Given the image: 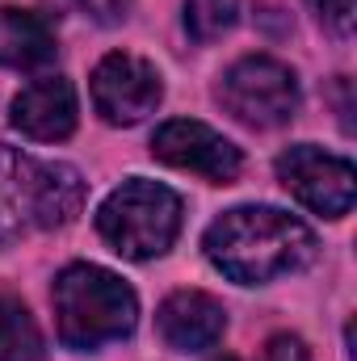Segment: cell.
<instances>
[{
  "label": "cell",
  "instance_id": "1",
  "mask_svg": "<svg viewBox=\"0 0 357 361\" xmlns=\"http://www.w3.org/2000/svg\"><path fill=\"white\" fill-rule=\"evenodd\" d=\"M202 248L223 277L240 286H261L307 269L320 244L303 219L277 206H236L206 227Z\"/></svg>",
  "mask_w": 357,
  "mask_h": 361
},
{
  "label": "cell",
  "instance_id": "2",
  "mask_svg": "<svg viewBox=\"0 0 357 361\" xmlns=\"http://www.w3.org/2000/svg\"><path fill=\"white\" fill-rule=\"evenodd\" d=\"M85 206V177L72 164L34 160L0 143V244L25 231H55Z\"/></svg>",
  "mask_w": 357,
  "mask_h": 361
},
{
  "label": "cell",
  "instance_id": "3",
  "mask_svg": "<svg viewBox=\"0 0 357 361\" xmlns=\"http://www.w3.org/2000/svg\"><path fill=\"white\" fill-rule=\"evenodd\" d=\"M55 319L59 341L68 349H101L109 341L131 336L139 319V298L118 273L101 265H68L55 277Z\"/></svg>",
  "mask_w": 357,
  "mask_h": 361
},
{
  "label": "cell",
  "instance_id": "4",
  "mask_svg": "<svg viewBox=\"0 0 357 361\" xmlns=\"http://www.w3.org/2000/svg\"><path fill=\"white\" fill-rule=\"evenodd\" d=\"M97 231L126 261L164 257L181 231V197L156 180H126L101 202Z\"/></svg>",
  "mask_w": 357,
  "mask_h": 361
},
{
  "label": "cell",
  "instance_id": "5",
  "mask_svg": "<svg viewBox=\"0 0 357 361\" xmlns=\"http://www.w3.org/2000/svg\"><path fill=\"white\" fill-rule=\"evenodd\" d=\"M219 101L231 118H240L244 126H282L294 118L298 109V80L282 59L269 55H248L240 63H231L219 80Z\"/></svg>",
  "mask_w": 357,
  "mask_h": 361
},
{
  "label": "cell",
  "instance_id": "6",
  "mask_svg": "<svg viewBox=\"0 0 357 361\" xmlns=\"http://www.w3.org/2000/svg\"><path fill=\"white\" fill-rule=\"evenodd\" d=\"M277 180L315 214L324 219H345L357 197V173L345 156L320 152L315 143L286 147L277 156Z\"/></svg>",
  "mask_w": 357,
  "mask_h": 361
},
{
  "label": "cell",
  "instance_id": "7",
  "mask_svg": "<svg viewBox=\"0 0 357 361\" xmlns=\"http://www.w3.org/2000/svg\"><path fill=\"white\" fill-rule=\"evenodd\" d=\"M160 97H164L160 72L139 55L114 51L92 68V105L109 126L143 122L147 114H156Z\"/></svg>",
  "mask_w": 357,
  "mask_h": 361
},
{
  "label": "cell",
  "instance_id": "8",
  "mask_svg": "<svg viewBox=\"0 0 357 361\" xmlns=\"http://www.w3.org/2000/svg\"><path fill=\"white\" fill-rule=\"evenodd\" d=\"M152 152L156 160L185 169V173H198V177L214 180V185H227V180L240 177V147L227 143L219 130H210L206 122H189V118H173L156 130L152 139Z\"/></svg>",
  "mask_w": 357,
  "mask_h": 361
},
{
  "label": "cell",
  "instance_id": "9",
  "mask_svg": "<svg viewBox=\"0 0 357 361\" xmlns=\"http://www.w3.org/2000/svg\"><path fill=\"white\" fill-rule=\"evenodd\" d=\"M156 328H160V341L177 353H202V349H214L223 341V328H227V311L219 298L202 294V290H177L160 302L156 311Z\"/></svg>",
  "mask_w": 357,
  "mask_h": 361
},
{
  "label": "cell",
  "instance_id": "10",
  "mask_svg": "<svg viewBox=\"0 0 357 361\" xmlns=\"http://www.w3.org/2000/svg\"><path fill=\"white\" fill-rule=\"evenodd\" d=\"M13 126L34 143H59L76 130V89L63 76H42L17 92Z\"/></svg>",
  "mask_w": 357,
  "mask_h": 361
},
{
  "label": "cell",
  "instance_id": "11",
  "mask_svg": "<svg viewBox=\"0 0 357 361\" xmlns=\"http://www.w3.org/2000/svg\"><path fill=\"white\" fill-rule=\"evenodd\" d=\"M55 59V34L38 13L0 8V68H42Z\"/></svg>",
  "mask_w": 357,
  "mask_h": 361
},
{
  "label": "cell",
  "instance_id": "12",
  "mask_svg": "<svg viewBox=\"0 0 357 361\" xmlns=\"http://www.w3.org/2000/svg\"><path fill=\"white\" fill-rule=\"evenodd\" d=\"M42 341L25 311V302L0 294V361H38Z\"/></svg>",
  "mask_w": 357,
  "mask_h": 361
},
{
  "label": "cell",
  "instance_id": "13",
  "mask_svg": "<svg viewBox=\"0 0 357 361\" xmlns=\"http://www.w3.org/2000/svg\"><path fill=\"white\" fill-rule=\"evenodd\" d=\"M240 17V0H185V30L193 42L223 38Z\"/></svg>",
  "mask_w": 357,
  "mask_h": 361
},
{
  "label": "cell",
  "instance_id": "14",
  "mask_svg": "<svg viewBox=\"0 0 357 361\" xmlns=\"http://www.w3.org/2000/svg\"><path fill=\"white\" fill-rule=\"evenodd\" d=\"M320 21H328L337 34H349L353 30V0H311Z\"/></svg>",
  "mask_w": 357,
  "mask_h": 361
},
{
  "label": "cell",
  "instance_id": "15",
  "mask_svg": "<svg viewBox=\"0 0 357 361\" xmlns=\"http://www.w3.org/2000/svg\"><path fill=\"white\" fill-rule=\"evenodd\" d=\"M261 361H311V353H307V345H303L298 336L282 332V336H273L265 345V357Z\"/></svg>",
  "mask_w": 357,
  "mask_h": 361
},
{
  "label": "cell",
  "instance_id": "16",
  "mask_svg": "<svg viewBox=\"0 0 357 361\" xmlns=\"http://www.w3.org/2000/svg\"><path fill=\"white\" fill-rule=\"evenodd\" d=\"M80 4L89 8V17L101 21V25H114V21H122L131 13V0H80Z\"/></svg>",
  "mask_w": 357,
  "mask_h": 361
},
{
  "label": "cell",
  "instance_id": "17",
  "mask_svg": "<svg viewBox=\"0 0 357 361\" xmlns=\"http://www.w3.org/2000/svg\"><path fill=\"white\" fill-rule=\"evenodd\" d=\"M223 361H236V357H223Z\"/></svg>",
  "mask_w": 357,
  "mask_h": 361
}]
</instances>
